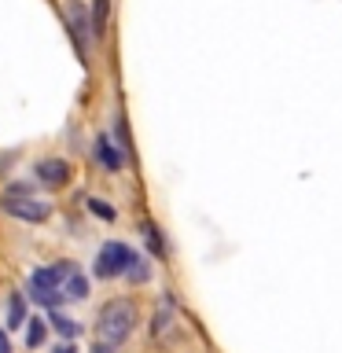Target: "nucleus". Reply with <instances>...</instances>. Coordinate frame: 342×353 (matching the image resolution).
Segmentation results:
<instances>
[{
    "label": "nucleus",
    "instance_id": "6ab92c4d",
    "mask_svg": "<svg viewBox=\"0 0 342 353\" xmlns=\"http://www.w3.org/2000/svg\"><path fill=\"white\" fill-rule=\"evenodd\" d=\"M52 353H77V346H74V342H66V339H63V342H59V346H55Z\"/></svg>",
    "mask_w": 342,
    "mask_h": 353
},
{
    "label": "nucleus",
    "instance_id": "1a4fd4ad",
    "mask_svg": "<svg viewBox=\"0 0 342 353\" xmlns=\"http://www.w3.org/2000/svg\"><path fill=\"white\" fill-rule=\"evenodd\" d=\"M48 324L55 327V335H63L66 342H74L77 335H81V324H77V320H70V316H63L59 309H52V320Z\"/></svg>",
    "mask_w": 342,
    "mask_h": 353
},
{
    "label": "nucleus",
    "instance_id": "20e7f679",
    "mask_svg": "<svg viewBox=\"0 0 342 353\" xmlns=\"http://www.w3.org/2000/svg\"><path fill=\"white\" fill-rule=\"evenodd\" d=\"M33 173H37V181L44 188H52V192H59V188L70 184V162H63V159H41L33 165Z\"/></svg>",
    "mask_w": 342,
    "mask_h": 353
},
{
    "label": "nucleus",
    "instance_id": "ddd939ff",
    "mask_svg": "<svg viewBox=\"0 0 342 353\" xmlns=\"http://www.w3.org/2000/svg\"><path fill=\"white\" fill-rule=\"evenodd\" d=\"M66 298H70V302H85L88 298V276H81V272L66 276Z\"/></svg>",
    "mask_w": 342,
    "mask_h": 353
},
{
    "label": "nucleus",
    "instance_id": "0eeeda50",
    "mask_svg": "<svg viewBox=\"0 0 342 353\" xmlns=\"http://www.w3.org/2000/svg\"><path fill=\"white\" fill-rule=\"evenodd\" d=\"M173 320H177V302H173V294H165L162 302H159V313H154L151 335H154V339H165V335L173 331Z\"/></svg>",
    "mask_w": 342,
    "mask_h": 353
},
{
    "label": "nucleus",
    "instance_id": "9b49d317",
    "mask_svg": "<svg viewBox=\"0 0 342 353\" xmlns=\"http://www.w3.org/2000/svg\"><path fill=\"white\" fill-rule=\"evenodd\" d=\"M125 276H129V280L132 283H148L151 280V261L148 258H143V254H132V261H129V269H125Z\"/></svg>",
    "mask_w": 342,
    "mask_h": 353
},
{
    "label": "nucleus",
    "instance_id": "f8f14e48",
    "mask_svg": "<svg viewBox=\"0 0 342 353\" xmlns=\"http://www.w3.org/2000/svg\"><path fill=\"white\" fill-rule=\"evenodd\" d=\"M107 19H110V0H92V37L107 33Z\"/></svg>",
    "mask_w": 342,
    "mask_h": 353
},
{
    "label": "nucleus",
    "instance_id": "aec40b11",
    "mask_svg": "<svg viewBox=\"0 0 342 353\" xmlns=\"http://www.w3.org/2000/svg\"><path fill=\"white\" fill-rule=\"evenodd\" d=\"M92 353H114V346H110V342H103V339H99L96 346H92Z\"/></svg>",
    "mask_w": 342,
    "mask_h": 353
},
{
    "label": "nucleus",
    "instance_id": "a211bd4d",
    "mask_svg": "<svg viewBox=\"0 0 342 353\" xmlns=\"http://www.w3.org/2000/svg\"><path fill=\"white\" fill-rule=\"evenodd\" d=\"M33 192V188L26 184V181H11L8 188H4V195H30Z\"/></svg>",
    "mask_w": 342,
    "mask_h": 353
},
{
    "label": "nucleus",
    "instance_id": "39448f33",
    "mask_svg": "<svg viewBox=\"0 0 342 353\" xmlns=\"http://www.w3.org/2000/svg\"><path fill=\"white\" fill-rule=\"evenodd\" d=\"M70 272H74V261H55V265H48V269H37L30 276V294L52 291V287H59Z\"/></svg>",
    "mask_w": 342,
    "mask_h": 353
},
{
    "label": "nucleus",
    "instance_id": "f3484780",
    "mask_svg": "<svg viewBox=\"0 0 342 353\" xmlns=\"http://www.w3.org/2000/svg\"><path fill=\"white\" fill-rule=\"evenodd\" d=\"M114 132H118V140H121V151L129 154L132 148H129V129H125V118H114Z\"/></svg>",
    "mask_w": 342,
    "mask_h": 353
},
{
    "label": "nucleus",
    "instance_id": "6e6552de",
    "mask_svg": "<svg viewBox=\"0 0 342 353\" xmlns=\"http://www.w3.org/2000/svg\"><path fill=\"white\" fill-rule=\"evenodd\" d=\"M70 30H74V44H77V55H81V63H88L85 59V41H88V33H92V22H85V11H81V4H74L70 8Z\"/></svg>",
    "mask_w": 342,
    "mask_h": 353
},
{
    "label": "nucleus",
    "instance_id": "423d86ee",
    "mask_svg": "<svg viewBox=\"0 0 342 353\" xmlns=\"http://www.w3.org/2000/svg\"><path fill=\"white\" fill-rule=\"evenodd\" d=\"M96 162L103 165V170L118 173L121 165H125V151H121V148H114V140H110L107 132H99V137H96Z\"/></svg>",
    "mask_w": 342,
    "mask_h": 353
},
{
    "label": "nucleus",
    "instance_id": "f03ea898",
    "mask_svg": "<svg viewBox=\"0 0 342 353\" xmlns=\"http://www.w3.org/2000/svg\"><path fill=\"white\" fill-rule=\"evenodd\" d=\"M132 261V250L125 243H103L96 254V265H92V276L96 280H118V276H125Z\"/></svg>",
    "mask_w": 342,
    "mask_h": 353
},
{
    "label": "nucleus",
    "instance_id": "4468645a",
    "mask_svg": "<svg viewBox=\"0 0 342 353\" xmlns=\"http://www.w3.org/2000/svg\"><path fill=\"white\" fill-rule=\"evenodd\" d=\"M22 324H26V298L22 294H11V305H8V327L19 331Z\"/></svg>",
    "mask_w": 342,
    "mask_h": 353
},
{
    "label": "nucleus",
    "instance_id": "9d476101",
    "mask_svg": "<svg viewBox=\"0 0 342 353\" xmlns=\"http://www.w3.org/2000/svg\"><path fill=\"white\" fill-rule=\"evenodd\" d=\"M44 339H48V320H41V316L26 320V346L30 350H41Z\"/></svg>",
    "mask_w": 342,
    "mask_h": 353
},
{
    "label": "nucleus",
    "instance_id": "dca6fc26",
    "mask_svg": "<svg viewBox=\"0 0 342 353\" xmlns=\"http://www.w3.org/2000/svg\"><path fill=\"white\" fill-rule=\"evenodd\" d=\"M88 210H92V214L99 217V221H114L118 217V210L107 203V199H88Z\"/></svg>",
    "mask_w": 342,
    "mask_h": 353
},
{
    "label": "nucleus",
    "instance_id": "412c9836",
    "mask_svg": "<svg viewBox=\"0 0 342 353\" xmlns=\"http://www.w3.org/2000/svg\"><path fill=\"white\" fill-rule=\"evenodd\" d=\"M0 353H11V342H8L4 331H0Z\"/></svg>",
    "mask_w": 342,
    "mask_h": 353
},
{
    "label": "nucleus",
    "instance_id": "2eb2a0df",
    "mask_svg": "<svg viewBox=\"0 0 342 353\" xmlns=\"http://www.w3.org/2000/svg\"><path fill=\"white\" fill-rule=\"evenodd\" d=\"M143 239H148V250L154 254V258H165V243H162V232L151 225V221H143Z\"/></svg>",
    "mask_w": 342,
    "mask_h": 353
},
{
    "label": "nucleus",
    "instance_id": "7ed1b4c3",
    "mask_svg": "<svg viewBox=\"0 0 342 353\" xmlns=\"http://www.w3.org/2000/svg\"><path fill=\"white\" fill-rule=\"evenodd\" d=\"M0 206H4L11 217L30 221V225H41V221L52 217V206L41 203V199H30V195H4V199H0Z\"/></svg>",
    "mask_w": 342,
    "mask_h": 353
},
{
    "label": "nucleus",
    "instance_id": "f257e3e1",
    "mask_svg": "<svg viewBox=\"0 0 342 353\" xmlns=\"http://www.w3.org/2000/svg\"><path fill=\"white\" fill-rule=\"evenodd\" d=\"M137 320H140V309L132 298H110L96 316V335L110 342V346H121L137 331Z\"/></svg>",
    "mask_w": 342,
    "mask_h": 353
}]
</instances>
